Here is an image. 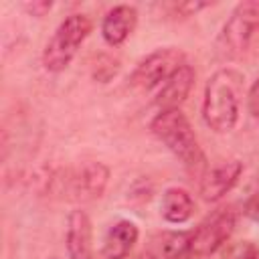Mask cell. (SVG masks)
Listing matches in <instances>:
<instances>
[{"mask_svg":"<svg viewBox=\"0 0 259 259\" xmlns=\"http://www.w3.org/2000/svg\"><path fill=\"white\" fill-rule=\"evenodd\" d=\"M243 91V75L235 69H221L206 81L202 117L206 125L219 134H227L239 119V103Z\"/></svg>","mask_w":259,"mask_h":259,"instance_id":"1","label":"cell"},{"mask_svg":"<svg viewBox=\"0 0 259 259\" xmlns=\"http://www.w3.org/2000/svg\"><path fill=\"white\" fill-rule=\"evenodd\" d=\"M152 134L188 168H198L204 164V154L198 146L196 134L188 117L176 109H162L150 123Z\"/></svg>","mask_w":259,"mask_h":259,"instance_id":"2","label":"cell"},{"mask_svg":"<svg viewBox=\"0 0 259 259\" xmlns=\"http://www.w3.org/2000/svg\"><path fill=\"white\" fill-rule=\"evenodd\" d=\"M91 32V20L85 14H69L55 30L42 51V65L51 73H59L69 67L77 49Z\"/></svg>","mask_w":259,"mask_h":259,"instance_id":"3","label":"cell"},{"mask_svg":"<svg viewBox=\"0 0 259 259\" xmlns=\"http://www.w3.org/2000/svg\"><path fill=\"white\" fill-rule=\"evenodd\" d=\"M182 65H184V53L180 49L174 47L158 49L136 65L134 73L130 75V85L142 91H152V89L158 91Z\"/></svg>","mask_w":259,"mask_h":259,"instance_id":"4","label":"cell"},{"mask_svg":"<svg viewBox=\"0 0 259 259\" xmlns=\"http://www.w3.org/2000/svg\"><path fill=\"white\" fill-rule=\"evenodd\" d=\"M259 32V0H247L235 6L229 20L225 22L219 42L225 53L239 55L243 53L253 36Z\"/></svg>","mask_w":259,"mask_h":259,"instance_id":"5","label":"cell"},{"mask_svg":"<svg viewBox=\"0 0 259 259\" xmlns=\"http://www.w3.org/2000/svg\"><path fill=\"white\" fill-rule=\"evenodd\" d=\"M235 229V212L231 208H221L206 217L190 233V251L188 255L206 257L221 249Z\"/></svg>","mask_w":259,"mask_h":259,"instance_id":"6","label":"cell"},{"mask_svg":"<svg viewBox=\"0 0 259 259\" xmlns=\"http://www.w3.org/2000/svg\"><path fill=\"white\" fill-rule=\"evenodd\" d=\"M241 170H243V166H241V162H237V160L223 162V164L210 168V170L204 174L202 182H200V194H202V198H204L206 202H217V200H221V198L237 184V180H239V176H241Z\"/></svg>","mask_w":259,"mask_h":259,"instance_id":"7","label":"cell"},{"mask_svg":"<svg viewBox=\"0 0 259 259\" xmlns=\"http://www.w3.org/2000/svg\"><path fill=\"white\" fill-rule=\"evenodd\" d=\"M65 243L69 259H91V221L85 210H71L67 219Z\"/></svg>","mask_w":259,"mask_h":259,"instance_id":"8","label":"cell"},{"mask_svg":"<svg viewBox=\"0 0 259 259\" xmlns=\"http://www.w3.org/2000/svg\"><path fill=\"white\" fill-rule=\"evenodd\" d=\"M136 22H138V12L134 6H127V4H121V6H113L103 22H101V34H103V40L111 47H117L121 45L136 28Z\"/></svg>","mask_w":259,"mask_h":259,"instance_id":"9","label":"cell"},{"mask_svg":"<svg viewBox=\"0 0 259 259\" xmlns=\"http://www.w3.org/2000/svg\"><path fill=\"white\" fill-rule=\"evenodd\" d=\"M194 85V71L190 65H182L158 91H156V105L162 109H176L190 93Z\"/></svg>","mask_w":259,"mask_h":259,"instance_id":"10","label":"cell"},{"mask_svg":"<svg viewBox=\"0 0 259 259\" xmlns=\"http://www.w3.org/2000/svg\"><path fill=\"white\" fill-rule=\"evenodd\" d=\"M190 251V233L186 231H162L150 237L146 255L150 259H180Z\"/></svg>","mask_w":259,"mask_h":259,"instance_id":"11","label":"cell"},{"mask_svg":"<svg viewBox=\"0 0 259 259\" xmlns=\"http://www.w3.org/2000/svg\"><path fill=\"white\" fill-rule=\"evenodd\" d=\"M107 178H109V170L101 162H87L77 170L73 178L75 194L81 198H89V200L99 198L105 190Z\"/></svg>","mask_w":259,"mask_h":259,"instance_id":"12","label":"cell"},{"mask_svg":"<svg viewBox=\"0 0 259 259\" xmlns=\"http://www.w3.org/2000/svg\"><path fill=\"white\" fill-rule=\"evenodd\" d=\"M138 241V227L132 221H117L111 225L103 239V257L105 259H125Z\"/></svg>","mask_w":259,"mask_h":259,"instance_id":"13","label":"cell"},{"mask_svg":"<svg viewBox=\"0 0 259 259\" xmlns=\"http://www.w3.org/2000/svg\"><path fill=\"white\" fill-rule=\"evenodd\" d=\"M162 214L168 223H186L194 212V200L184 188H168L162 194Z\"/></svg>","mask_w":259,"mask_h":259,"instance_id":"14","label":"cell"},{"mask_svg":"<svg viewBox=\"0 0 259 259\" xmlns=\"http://www.w3.org/2000/svg\"><path fill=\"white\" fill-rule=\"evenodd\" d=\"M247 105H249V113L259 119V79L251 85L249 89V95H247Z\"/></svg>","mask_w":259,"mask_h":259,"instance_id":"15","label":"cell"},{"mask_svg":"<svg viewBox=\"0 0 259 259\" xmlns=\"http://www.w3.org/2000/svg\"><path fill=\"white\" fill-rule=\"evenodd\" d=\"M247 214H249L251 219L259 221V192L249 200V204H247Z\"/></svg>","mask_w":259,"mask_h":259,"instance_id":"16","label":"cell"},{"mask_svg":"<svg viewBox=\"0 0 259 259\" xmlns=\"http://www.w3.org/2000/svg\"><path fill=\"white\" fill-rule=\"evenodd\" d=\"M26 8L32 12V14H42L45 10H49L51 8V2H32V4H26Z\"/></svg>","mask_w":259,"mask_h":259,"instance_id":"17","label":"cell"},{"mask_svg":"<svg viewBox=\"0 0 259 259\" xmlns=\"http://www.w3.org/2000/svg\"><path fill=\"white\" fill-rule=\"evenodd\" d=\"M237 259H259L257 255H243V257H237Z\"/></svg>","mask_w":259,"mask_h":259,"instance_id":"18","label":"cell"}]
</instances>
